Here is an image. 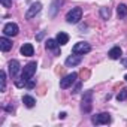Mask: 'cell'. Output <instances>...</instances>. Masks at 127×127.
<instances>
[{
    "mask_svg": "<svg viewBox=\"0 0 127 127\" xmlns=\"http://www.w3.org/2000/svg\"><path fill=\"white\" fill-rule=\"evenodd\" d=\"M36 67H37L36 61H30V63H27V64L24 66V69H23V73H21V79H23L24 82L30 81V79L33 78V75L36 73Z\"/></svg>",
    "mask_w": 127,
    "mask_h": 127,
    "instance_id": "6da1fadb",
    "label": "cell"
},
{
    "mask_svg": "<svg viewBox=\"0 0 127 127\" xmlns=\"http://www.w3.org/2000/svg\"><path fill=\"white\" fill-rule=\"evenodd\" d=\"M81 18H82V9L81 8H72L66 14V21L69 24H78Z\"/></svg>",
    "mask_w": 127,
    "mask_h": 127,
    "instance_id": "7a4b0ae2",
    "label": "cell"
},
{
    "mask_svg": "<svg viewBox=\"0 0 127 127\" xmlns=\"http://www.w3.org/2000/svg\"><path fill=\"white\" fill-rule=\"evenodd\" d=\"M91 108H93V91H91V90H88V91H85V93H84V96H82L81 109H82V112L88 114V112L91 111Z\"/></svg>",
    "mask_w": 127,
    "mask_h": 127,
    "instance_id": "3957f363",
    "label": "cell"
},
{
    "mask_svg": "<svg viewBox=\"0 0 127 127\" xmlns=\"http://www.w3.org/2000/svg\"><path fill=\"white\" fill-rule=\"evenodd\" d=\"M91 123L94 126H102V124H109L111 123V115L108 112H102V114H97V115H93L91 117Z\"/></svg>",
    "mask_w": 127,
    "mask_h": 127,
    "instance_id": "277c9868",
    "label": "cell"
},
{
    "mask_svg": "<svg viewBox=\"0 0 127 127\" xmlns=\"http://www.w3.org/2000/svg\"><path fill=\"white\" fill-rule=\"evenodd\" d=\"M72 51H73V54L84 55V54H87V52H90V51H91V45H90L88 42H78V43H75V45H73Z\"/></svg>",
    "mask_w": 127,
    "mask_h": 127,
    "instance_id": "5b68a950",
    "label": "cell"
},
{
    "mask_svg": "<svg viewBox=\"0 0 127 127\" xmlns=\"http://www.w3.org/2000/svg\"><path fill=\"white\" fill-rule=\"evenodd\" d=\"M76 78H78V73H76V72H72L70 75H66L64 78L60 81V88H63V90H64V88H69V87L76 81Z\"/></svg>",
    "mask_w": 127,
    "mask_h": 127,
    "instance_id": "8992f818",
    "label": "cell"
},
{
    "mask_svg": "<svg viewBox=\"0 0 127 127\" xmlns=\"http://www.w3.org/2000/svg\"><path fill=\"white\" fill-rule=\"evenodd\" d=\"M42 9V3L40 2H34L26 12V20H32L33 17H36V14H39Z\"/></svg>",
    "mask_w": 127,
    "mask_h": 127,
    "instance_id": "52a82bcc",
    "label": "cell"
},
{
    "mask_svg": "<svg viewBox=\"0 0 127 127\" xmlns=\"http://www.w3.org/2000/svg\"><path fill=\"white\" fill-rule=\"evenodd\" d=\"M18 32H20V29H18V26L15 23H8L3 27V34L5 36H17Z\"/></svg>",
    "mask_w": 127,
    "mask_h": 127,
    "instance_id": "ba28073f",
    "label": "cell"
},
{
    "mask_svg": "<svg viewBox=\"0 0 127 127\" xmlns=\"http://www.w3.org/2000/svg\"><path fill=\"white\" fill-rule=\"evenodd\" d=\"M82 61V55H79V54H75V55H69L67 58H66V66L67 67H73V66H78L79 63Z\"/></svg>",
    "mask_w": 127,
    "mask_h": 127,
    "instance_id": "9c48e42d",
    "label": "cell"
},
{
    "mask_svg": "<svg viewBox=\"0 0 127 127\" xmlns=\"http://www.w3.org/2000/svg\"><path fill=\"white\" fill-rule=\"evenodd\" d=\"M18 72H20V61L18 60H11L9 61V75H11V78H17Z\"/></svg>",
    "mask_w": 127,
    "mask_h": 127,
    "instance_id": "30bf717a",
    "label": "cell"
},
{
    "mask_svg": "<svg viewBox=\"0 0 127 127\" xmlns=\"http://www.w3.org/2000/svg\"><path fill=\"white\" fill-rule=\"evenodd\" d=\"M20 52H21L24 57H32V55L34 54V48H33V45H32V43H24V45L21 46Z\"/></svg>",
    "mask_w": 127,
    "mask_h": 127,
    "instance_id": "8fae6325",
    "label": "cell"
},
{
    "mask_svg": "<svg viewBox=\"0 0 127 127\" xmlns=\"http://www.w3.org/2000/svg\"><path fill=\"white\" fill-rule=\"evenodd\" d=\"M0 48H2L3 52H8L9 49H12V42L8 39V36L0 37Z\"/></svg>",
    "mask_w": 127,
    "mask_h": 127,
    "instance_id": "7c38bea8",
    "label": "cell"
},
{
    "mask_svg": "<svg viewBox=\"0 0 127 127\" xmlns=\"http://www.w3.org/2000/svg\"><path fill=\"white\" fill-rule=\"evenodd\" d=\"M121 54H123V51H121V48H120V46H114V48L108 52L109 58H112V60H118V58L121 57Z\"/></svg>",
    "mask_w": 127,
    "mask_h": 127,
    "instance_id": "4fadbf2b",
    "label": "cell"
},
{
    "mask_svg": "<svg viewBox=\"0 0 127 127\" xmlns=\"http://www.w3.org/2000/svg\"><path fill=\"white\" fill-rule=\"evenodd\" d=\"M57 42L60 43V45H66L67 42H69V34L67 33H64V32H58V34H57Z\"/></svg>",
    "mask_w": 127,
    "mask_h": 127,
    "instance_id": "5bb4252c",
    "label": "cell"
},
{
    "mask_svg": "<svg viewBox=\"0 0 127 127\" xmlns=\"http://www.w3.org/2000/svg\"><path fill=\"white\" fill-rule=\"evenodd\" d=\"M45 46H46V49H52V51H58V46H60V43L57 42V39H48L46 40V43H45Z\"/></svg>",
    "mask_w": 127,
    "mask_h": 127,
    "instance_id": "9a60e30c",
    "label": "cell"
},
{
    "mask_svg": "<svg viewBox=\"0 0 127 127\" xmlns=\"http://www.w3.org/2000/svg\"><path fill=\"white\" fill-rule=\"evenodd\" d=\"M23 103L27 106V108H33L34 105H36V99L34 97H32V96H23Z\"/></svg>",
    "mask_w": 127,
    "mask_h": 127,
    "instance_id": "2e32d148",
    "label": "cell"
},
{
    "mask_svg": "<svg viewBox=\"0 0 127 127\" xmlns=\"http://www.w3.org/2000/svg\"><path fill=\"white\" fill-rule=\"evenodd\" d=\"M117 14H118L120 18H126V17H127V5L120 3V5L117 6Z\"/></svg>",
    "mask_w": 127,
    "mask_h": 127,
    "instance_id": "e0dca14e",
    "label": "cell"
},
{
    "mask_svg": "<svg viewBox=\"0 0 127 127\" xmlns=\"http://www.w3.org/2000/svg\"><path fill=\"white\" fill-rule=\"evenodd\" d=\"M0 79H2V88H0V91H5L6 90V72L5 70H2L0 72Z\"/></svg>",
    "mask_w": 127,
    "mask_h": 127,
    "instance_id": "ac0fdd59",
    "label": "cell"
},
{
    "mask_svg": "<svg viewBox=\"0 0 127 127\" xmlns=\"http://www.w3.org/2000/svg\"><path fill=\"white\" fill-rule=\"evenodd\" d=\"M100 17L103 20H108L111 17V9L109 8H100Z\"/></svg>",
    "mask_w": 127,
    "mask_h": 127,
    "instance_id": "d6986e66",
    "label": "cell"
},
{
    "mask_svg": "<svg viewBox=\"0 0 127 127\" xmlns=\"http://www.w3.org/2000/svg\"><path fill=\"white\" fill-rule=\"evenodd\" d=\"M126 99H127V88L121 90V91L117 94V100H118V102H123V100H126Z\"/></svg>",
    "mask_w": 127,
    "mask_h": 127,
    "instance_id": "ffe728a7",
    "label": "cell"
},
{
    "mask_svg": "<svg viewBox=\"0 0 127 127\" xmlns=\"http://www.w3.org/2000/svg\"><path fill=\"white\" fill-rule=\"evenodd\" d=\"M61 2H63V0H55V2H54V5H52V11H51V17H54V15H55V12H57L58 6L61 5Z\"/></svg>",
    "mask_w": 127,
    "mask_h": 127,
    "instance_id": "44dd1931",
    "label": "cell"
},
{
    "mask_svg": "<svg viewBox=\"0 0 127 127\" xmlns=\"http://www.w3.org/2000/svg\"><path fill=\"white\" fill-rule=\"evenodd\" d=\"M34 85H36V81H34L33 78H32L30 81H27V82H26V87H27V88H33Z\"/></svg>",
    "mask_w": 127,
    "mask_h": 127,
    "instance_id": "7402d4cb",
    "label": "cell"
},
{
    "mask_svg": "<svg viewBox=\"0 0 127 127\" xmlns=\"http://www.w3.org/2000/svg\"><path fill=\"white\" fill-rule=\"evenodd\" d=\"M0 2H2V5L5 8H11L12 6V0H0Z\"/></svg>",
    "mask_w": 127,
    "mask_h": 127,
    "instance_id": "603a6c76",
    "label": "cell"
},
{
    "mask_svg": "<svg viewBox=\"0 0 127 127\" xmlns=\"http://www.w3.org/2000/svg\"><path fill=\"white\" fill-rule=\"evenodd\" d=\"M43 36H45V32H40V33L36 36V40H42V39H43Z\"/></svg>",
    "mask_w": 127,
    "mask_h": 127,
    "instance_id": "cb8c5ba5",
    "label": "cell"
},
{
    "mask_svg": "<svg viewBox=\"0 0 127 127\" xmlns=\"http://www.w3.org/2000/svg\"><path fill=\"white\" fill-rule=\"evenodd\" d=\"M3 109L11 112V111H14V106H11V105H5V106H3Z\"/></svg>",
    "mask_w": 127,
    "mask_h": 127,
    "instance_id": "d4e9b609",
    "label": "cell"
},
{
    "mask_svg": "<svg viewBox=\"0 0 127 127\" xmlns=\"http://www.w3.org/2000/svg\"><path fill=\"white\" fill-rule=\"evenodd\" d=\"M121 64H123L124 67H127V58H123V60H121Z\"/></svg>",
    "mask_w": 127,
    "mask_h": 127,
    "instance_id": "484cf974",
    "label": "cell"
},
{
    "mask_svg": "<svg viewBox=\"0 0 127 127\" xmlns=\"http://www.w3.org/2000/svg\"><path fill=\"white\" fill-rule=\"evenodd\" d=\"M79 88H81V82H79V84H78V85L75 87V90H73V93H78V91H79Z\"/></svg>",
    "mask_w": 127,
    "mask_h": 127,
    "instance_id": "4316f807",
    "label": "cell"
},
{
    "mask_svg": "<svg viewBox=\"0 0 127 127\" xmlns=\"http://www.w3.org/2000/svg\"><path fill=\"white\" fill-rule=\"evenodd\" d=\"M124 79H126V81H127V75H126V76H124Z\"/></svg>",
    "mask_w": 127,
    "mask_h": 127,
    "instance_id": "83f0119b",
    "label": "cell"
}]
</instances>
